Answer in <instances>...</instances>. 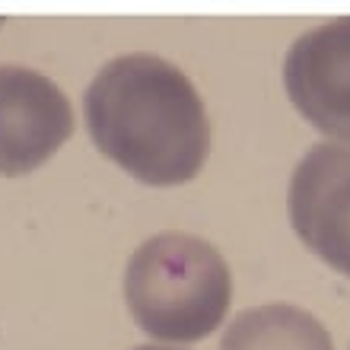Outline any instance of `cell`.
Wrapping results in <instances>:
<instances>
[{
  "instance_id": "cell-3",
  "label": "cell",
  "mask_w": 350,
  "mask_h": 350,
  "mask_svg": "<svg viewBox=\"0 0 350 350\" xmlns=\"http://www.w3.org/2000/svg\"><path fill=\"white\" fill-rule=\"evenodd\" d=\"M286 211L296 236L350 277V144H315L299 159Z\"/></svg>"
},
{
  "instance_id": "cell-6",
  "label": "cell",
  "mask_w": 350,
  "mask_h": 350,
  "mask_svg": "<svg viewBox=\"0 0 350 350\" xmlns=\"http://www.w3.org/2000/svg\"><path fill=\"white\" fill-rule=\"evenodd\" d=\"M220 350H334V344L312 312L271 303L236 315L223 332Z\"/></svg>"
},
{
  "instance_id": "cell-2",
  "label": "cell",
  "mask_w": 350,
  "mask_h": 350,
  "mask_svg": "<svg viewBox=\"0 0 350 350\" xmlns=\"http://www.w3.org/2000/svg\"><path fill=\"white\" fill-rule=\"evenodd\" d=\"M124 299L150 338L201 341L230 312V265L201 236L157 232L134 249L124 267Z\"/></svg>"
},
{
  "instance_id": "cell-4",
  "label": "cell",
  "mask_w": 350,
  "mask_h": 350,
  "mask_svg": "<svg viewBox=\"0 0 350 350\" xmlns=\"http://www.w3.org/2000/svg\"><path fill=\"white\" fill-rule=\"evenodd\" d=\"M74 131V111L55 80L0 64V175L32 172Z\"/></svg>"
},
{
  "instance_id": "cell-1",
  "label": "cell",
  "mask_w": 350,
  "mask_h": 350,
  "mask_svg": "<svg viewBox=\"0 0 350 350\" xmlns=\"http://www.w3.org/2000/svg\"><path fill=\"white\" fill-rule=\"evenodd\" d=\"M92 144L147 185H182L211 153L201 92L159 55H121L83 92Z\"/></svg>"
},
{
  "instance_id": "cell-7",
  "label": "cell",
  "mask_w": 350,
  "mask_h": 350,
  "mask_svg": "<svg viewBox=\"0 0 350 350\" xmlns=\"http://www.w3.org/2000/svg\"><path fill=\"white\" fill-rule=\"evenodd\" d=\"M134 350H178V347H134Z\"/></svg>"
},
{
  "instance_id": "cell-5",
  "label": "cell",
  "mask_w": 350,
  "mask_h": 350,
  "mask_svg": "<svg viewBox=\"0 0 350 350\" xmlns=\"http://www.w3.org/2000/svg\"><path fill=\"white\" fill-rule=\"evenodd\" d=\"M284 86L312 128L350 140V16L296 38L284 61Z\"/></svg>"
}]
</instances>
